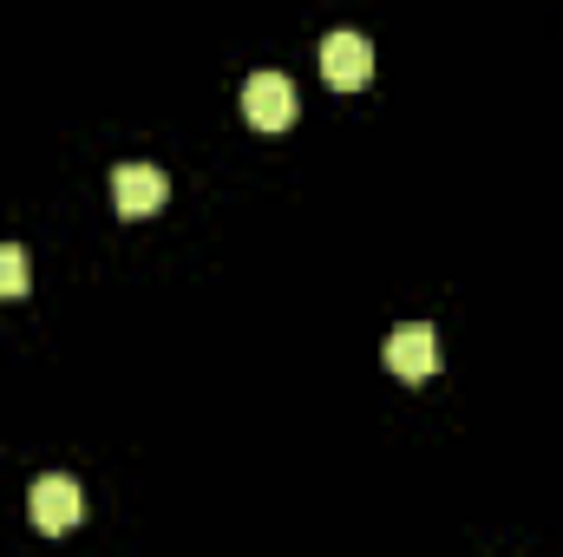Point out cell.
<instances>
[{
    "mask_svg": "<svg viewBox=\"0 0 563 557\" xmlns=\"http://www.w3.org/2000/svg\"><path fill=\"white\" fill-rule=\"evenodd\" d=\"M164 197H170V177H164L157 164H119V171H112V204H119V217H157Z\"/></svg>",
    "mask_w": 563,
    "mask_h": 557,
    "instance_id": "obj_5",
    "label": "cell"
},
{
    "mask_svg": "<svg viewBox=\"0 0 563 557\" xmlns=\"http://www.w3.org/2000/svg\"><path fill=\"white\" fill-rule=\"evenodd\" d=\"M380 361H387L400 381H426V374H439V335H432L426 321H400V328L387 335Z\"/></svg>",
    "mask_w": 563,
    "mask_h": 557,
    "instance_id": "obj_4",
    "label": "cell"
},
{
    "mask_svg": "<svg viewBox=\"0 0 563 557\" xmlns=\"http://www.w3.org/2000/svg\"><path fill=\"white\" fill-rule=\"evenodd\" d=\"M243 112H250V125H256V132H288V125H295V112H301L295 79H288V73H256V79L243 86Z\"/></svg>",
    "mask_w": 563,
    "mask_h": 557,
    "instance_id": "obj_2",
    "label": "cell"
},
{
    "mask_svg": "<svg viewBox=\"0 0 563 557\" xmlns=\"http://www.w3.org/2000/svg\"><path fill=\"white\" fill-rule=\"evenodd\" d=\"M26 288H33V256L20 243H0V302H13Z\"/></svg>",
    "mask_w": 563,
    "mask_h": 557,
    "instance_id": "obj_6",
    "label": "cell"
},
{
    "mask_svg": "<svg viewBox=\"0 0 563 557\" xmlns=\"http://www.w3.org/2000/svg\"><path fill=\"white\" fill-rule=\"evenodd\" d=\"M321 79L334 86V92H354V86H367L374 79V46L361 40V33H328L321 40Z\"/></svg>",
    "mask_w": 563,
    "mask_h": 557,
    "instance_id": "obj_3",
    "label": "cell"
},
{
    "mask_svg": "<svg viewBox=\"0 0 563 557\" xmlns=\"http://www.w3.org/2000/svg\"><path fill=\"white\" fill-rule=\"evenodd\" d=\"M26 518H33V532L66 538V532L86 518V492H79V479H73V472H46V479H33V492H26Z\"/></svg>",
    "mask_w": 563,
    "mask_h": 557,
    "instance_id": "obj_1",
    "label": "cell"
}]
</instances>
